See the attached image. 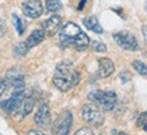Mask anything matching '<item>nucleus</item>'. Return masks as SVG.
Wrapping results in <instances>:
<instances>
[{
	"instance_id": "nucleus-6",
	"label": "nucleus",
	"mask_w": 147,
	"mask_h": 135,
	"mask_svg": "<svg viewBox=\"0 0 147 135\" xmlns=\"http://www.w3.org/2000/svg\"><path fill=\"white\" fill-rule=\"evenodd\" d=\"M113 39H115L116 45L120 46L121 49L127 50V51H136L139 49L138 39L134 34L128 31H117L113 34Z\"/></svg>"
},
{
	"instance_id": "nucleus-20",
	"label": "nucleus",
	"mask_w": 147,
	"mask_h": 135,
	"mask_svg": "<svg viewBox=\"0 0 147 135\" xmlns=\"http://www.w3.org/2000/svg\"><path fill=\"white\" fill-rule=\"evenodd\" d=\"M12 19H13V23H15V27H16L18 35H23V32H24V27H23L22 19L19 18L16 14H12Z\"/></svg>"
},
{
	"instance_id": "nucleus-17",
	"label": "nucleus",
	"mask_w": 147,
	"mask_h": 135,
	"mask_svg": "<svg viewBox=\"0 0 147 135\" xmlns=\"http://www.w3.org/2000/svg\"><path fill=\"white\" fill-rule=\"evenodd\" d=\"M45 7L47 12H57L62 8V3L61 0H46Z\"/></svg>"
},
{
	"instance_id": "nucleus-3",
	"label": "nucleus",
	"mask_w": 147,
	"mask_h": 135,
	"mask_svg": "<svg viewBox=\"0 0 147 135\" xmlns=\"http://www.w3.org/2000/svg\"><path fill=\"white\" fill-rule=\"evenodd\" d=\"M88 99L105 112L112 111L117 104V95L112 90H93L88 95Z\"/></svg>"
},
{
	"instance_id": "nucleus-19",
	"label": "nucleus",
	"mask_w": 147,
	"mask_h": 135,
	"mask_svg": "<svg viewBox=\"0 0 147 135\" xmlns=\"http://www.w3.org/2000/svg\"><path fill=\"white\" fill-rule=\"evenodd\" d=\"M136 126L143 131H147V111L139 115L138 120H136Z\"/></svg>"
},
{
	"instance_id": "nucleus-11",
	"label": "nucleus",
	"mask_w": 147,
	"mask_h": 135,
	"mask_svg": "<svg viewBox=\"0 0 147 135\" xmlns=\"http://www.w3.org/2000/svg\"><path fill=\"white\" fill-rule=\"evenodd\" d=\"M34 105H35V97L31 96V95H27L26 97H24V100H23L22 105L19 107V109L16 111V112L13 113L15 119H16V120H22V119H24L28 113H31Z\"/></svg>"
},
{
	"instance_id": "nucleus-18",
	"label": "nucleus",
	"mask_w": 147,
	"mask_h": 135,
	"mask_svg": "<svg viewBox=\"0 0 147 135\" xmlns=\"http://www.w3.org/2000/svg\"><path fill=\"white\" fill-rule=\"evenodd\" d=\"M132 66H134V69L140 76L147 78V65L146 63L142 62V61H139V59H135V61H132Z\"/></svg>"
},
{
	"instance_id": "nucleus-7",
	"label": "nucleus",
	"mask_w": 147,
	"mask_h": 135,
	"mask_svg": "<svg viewBox=\"0 0 147 135\" xmlns=\"http://www.w3.org/2000/svg\"><path fill=\"white\" fill-rule=\"evenodd\" d=\"M24 97H26V96L23 93V90H20V92H13L12 96H11L9 99H7L0 103V108H3L5 112H8V113H15L19 109V107L22 105Z\"/></svg>"
},
{
	"instance_id": "nucleus-10",
	"label": "nucleus",
	"mask_w": 147,
	"mask_h": 135,
	"mask_svg": "<svg viewBox=\"0 0 147 135\" xmlns=\"http://www.w3.org/2000/svg\"><path fill=\"white\" fill-rule=\"evenodd\" d=\"M61 24H62V18L59 15H53L42 23V27H43V31L46 32V35L53 36L58 31H61Z\"/></svg>"
},
{
	"instance_id": "nucleus-22",
	"label": "nucleus",
	"mask_w": 147,
	"mask_h": 135,
	"mask_svg": "<svg viewBox=\"0 0 147 135\" xmlns=\"http://www.w3.org/2000/svg\"><path fill=\"white\" fill-rule=\"evenodd\" d=\"M11 85L9 81L7 78H0V96L5 93V90L8 89V86Z\"/></svg>"
},
{
	"instance_id": "nucleus-25",
	"label": "nucleus",
	"mask_w": 147,
	"mask_h": 135,
	"mask_svg": "<svg viewBox=\"0 0 147 135\" xmlns=\"http://www.w3.org/2000/svg\"><path fill=\"white\" fill-rule=\"evenodd\" d=\"M119 77H120V80L123 81V84H125V82H128V81L131 80V74H129L127 70H121V73L119 74Z\"/></svg>"
},
{
	"instance_id": "nucleus-4",
	"label": "nucleus",
	"mask_w": 147,
	"mask_h": 135,
	"mask_svg": "<svg viewBox=\"0 0 147 135\" xmlns=\"http://www.w3.org/2000/svg\"><path fill=\"white\" fill-rule=\"evenodd\" d=\"M81 116L92 127H100L104 123V115L96 104H86L81 108Z\"/></svg>"
},
{
	"instance_id": "nucleus-1",
	"label": "nucleus",
	"mask_w": 147,
	"mask_h": 135,
	"mask_svg": "<svg viewBox=\"0 0 147 135\" xmlns=\"http://www.w3.org/2000/svg\"><path fill=\"white\" fill-rule=\"evenodd\" d=\"M80 72L77 70L71 61H61L55 68L53 84L58 90L67 92L80 82Z\"/></svg>"
},
{
	"instance_id": "nucleus-14",
	"label": "nucleus",
	"mask_w": 147,
	"mask_h": 135,
	"mask_svg": "<svg viewBox=\"0 0 147 135\" xmlns=\"http://www.w3.org/2000/svg\"><path fill=\"white\" fill-rule=\"evenodd\" d=\"M82 23H84V26L90 30V31L96 32V34H102L104 30H102L101 24L98 23V19L96 16H90V18H84L82 19Z\"/></svg>"
},
{
	"instance_id": "nucleus-21",
	"label": "nucleus",
	"mask_w": 147,
	"mask_h": 135,
	"mask_svg": "<svg viewBox=\"0 0 147 135\" xmlns=\"http://www.w3.org/2000/svg\"><path fill=\"white\" fill-rule=\"evenodd\" d=\"M92 50L94 53H105L107 51V46L100 41H92Z\"/></svg>"
},
{
	"instance_id": "nucleus-26",
	"label": "nucleus",
	"mask_w": 147,
	"mask_h": 135,
	"mask_svg": "<svg viewBox=\"0 0 147 135\" xmlns=\"http://www.w3.org/2000/svg\"><path fill=\"white\" fill-rule=\"evenodd\" d=\"M5 31H7V26H5V22H4V20H0V38L4 35Z\"/></svg>"
},
{
	"instance_id": "nucleus-28",
	"label": "nucleus",
	"mask_w": 147,
	"mask_h": 135,
	"mask_svg": "<svg viewBox=\"0 0 147 135\" xmlns=\"http://www.w3.org/2000/svg\"><path fill=\"white\" fill-rule=\"evenodd\" d=\"M26 135H46V134H43V132H40L38 130H30Z\"/></svg>"
},
{
	"instance_id": "nucleus-8",
	"label": "nucleus",
	"mask_w": 147,
	"mask_h": 135,
	"mask_svg": "<svg viewBox=\"0 0 147 135\" xmlns=\"http://www.w3.org/2000/svg\"><path fill=\"white\" fill-rule=\"evenodd\" d=\"M22 11L28 18L36 19L43 12V5L39 0H26L22 4Z\"/></svg>"
},
{
	"instance_id": "nucleus-27",
	"label": "nucleus",
	"mask_w": 147,
	"mask_h": 135,
	"mask_svg": "<svg viewBox=\"0 0 147 135\" xmlns=\"http://www.w3.org/2000/svg\"><path fill=\"white\" fill-rule=\"evenodd\" d=\"M86 1H88V0H81L80 3H78V5H77V9H78V11H82L85 4H86Z\"/></svg>"
},
{
	"instance_id": "nucleus-30",
	"label": "nucleus",
	"mask_w": 147,
	"mask_h": 135,
	"mask_svg": "<svg viewBox=\"0 0 147 135\" xmlns=\"http://www.w3.org/2000/svg\"><path fill=\"white\" fill-rule=\"evenodd\" d=\"M117 135H127V134H125V132H119Z\"/></svg>"
},
{
	"instance_id": "nucleus-16",
	"label": "nucleus",
	"mask_w": 147,
	"mask_h": 135,
	"mask_svg": "<svg viewBox=\"0 0 147 135\" xmlns=\"http://www.w3.org/2000/svg\"><path fill=\"white\" fill-rule=\"evenodd\" d=\"M28 50H30V47H28L26 42H18L16 45L13 46V54L16 57H24L28 53Z\"/></svg>"
},
{
	"instance_id": "nucleus-2",
	"label": "nucleus",
	"mask_w": 147,
	"mask_h": 135,
	"mask_svg": "<svg viewBox=\"0 0 147 135\" xmlns=\"http://www.w3.org/2000/svg\"><path fill=\"white\" fill-rule=\"evenodd\" d=\"M59 41L62 46H71L77 51H84L90 45L89 36L86 35L76 23L69 22L61 28Z\"/></svg>"
},
{
	"instance_id": "nucleus-9",
	"label": "nucleus",
	"mask_w": 147,
	"mask_h": 135,
	"mask_svg": "<svg viewBox=\"0 0 147 135\" xmlns=\"http://www.w3.org/2000/svg\"><path fill=\"white\" fill-rule=\"evenodd\" d=\"M34 122L38 127L46 128L50 126L51 123V113H50V108L47 104H40L38 111L34 115Z\"/></svg>"
},
{
	"instance_id": "nucleus-5",
	"label": "nucleus",
	"mask_w": 147,
	"mask_h": 135,
	"mask_svg": "<svg viewBox=\"0 0 147 135\" xmlns=\"http://www.w3.org/2000/svg\"><path fill=\"white\" fill-rule=\"evenodd\" d=\"M73 124V115L70 111H63L57 120L53 123L51 127V134L53 135H69Z\"/></svg>"
},
{
	"instance_id": "nucleus-13",
	"label": "nucleus",
	"mask_w": 147,
	"mask_h": 135,
	"mask_svg": "<svg viewBox=\"0 0 147 135\" xmlns=\"http://www.w3.org/2000/svg\"><path fill=\"white\" fill-rule=\"evenodd\" d=\"M45 36H46V32L43 30H40V28H36L34 31L28 35V38L26 39V43L28 45V47L31 49V47H35L38 46L39 43H42L43 41H45Z\"/></svg>"
},
{
	"instance_id": "nucleus-29",
	"label": "nucleus",
	"mask_w": 147,
	"mask_h": 135,
	"mask_svg": "<svg viewBox=\"0 0 147 135\" xmlns=\"http://www.w3.org/2000/svg\"><path fill=\"white\" fill-rule=\"evenodd\" d=\"M142 32H143V36L147 42V26H142Z\"/></svg>"
},
{
	"instance_id": "nucleus-12",
	"label": "nucleus",
	"mask_w": 147,
	"mask_h": 135,
	"mask_svg": "<svg viewBox=\"0 0 147 135\" xmlns=\"http://www.w3.org/2000/svg\"><path fill=\"white\" fill-rule=\"evenodd\" d=\"M97 62H98V68H97L98 78H107L115 72V65L109 58H100Z\"/></svg>"
},
{
	"instance_id": "nucleus-23",
	"label": "nucleus",
	"mask_w": 147,
	"mask_h": 135,
	"mask_svg": "<svg viewBox=\"0 0 147 135\" xmlns=\"http://www.w3.org/2000/svg\"><path fill=\"white\" fill-rule=\"evenodd\" d=\"M13 92H20V90L24 89V80H18V81H13L12 84Z\"/></svg>"
},
{
	"instance_id": "nucleus-15",
	"label": "nucleus",
	"mask_w": 147,
	"mask_h": 135,
	"mask_svg": "<svg viewBox=\"0 0 147 135\" xmlns=\"http://www.w3.org/2000/svg\"><path fill=\"white\" fill-rule=\"evenodd\" d=\"M5 78L9 81V84H12L13 81L24 80V73H23V70H20L19 68H12V69H9L8 72H7Z\"/></svg>"
},
{
	"instance_id": "nucleus-24",
	"label": "nucleus",
	"mask_w": 147,
	"mask_h": 135,
	"mask_svg": "<svg viewBox=\"0 0 147 135\" xmlns=\"http://www.w3.org/2000/svg\"><path fill=\"white\" fill-rule=\"evenodd\" d=\"M74 135H94V132L89 127H81L74 132Z\"/></svg>"
}]
</instances>
